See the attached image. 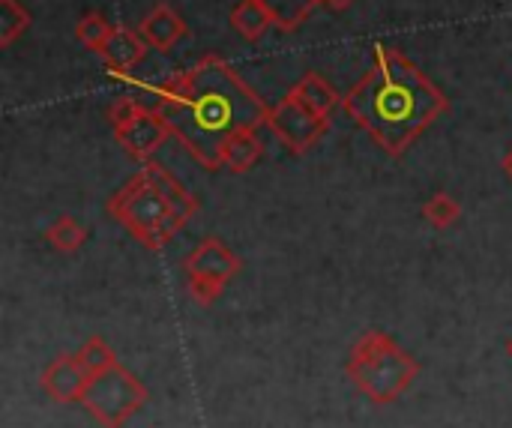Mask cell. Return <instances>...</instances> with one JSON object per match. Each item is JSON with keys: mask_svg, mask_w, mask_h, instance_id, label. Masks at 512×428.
<instances>
[{"mask_svg": "<svg viewBox=\"0 0 512 428\" xmlns=\"http://www.w3.org/2000/svg\"><path fill=\"white\" fill-rule=\"evenodd\" d=\"M156 96V111L186 150L210 171L222 168L219 156L231 135L255 129L267 120L258 96L219 57H204L189 72L162 87H147Z\"/></svg>", "mask_w": 512, "mask_h": 428, "instance_id": "obj_1", "label": "cell"}, {"mask_svg": "<svg viewBox=\"0 0 512 428\" xmlns=\"http://www.w3.org/2000/svg\"><path fill=\"white\" fill-rule=\"evenodd\" d=\"M348 114L393 156H399L444 108V93L432 87L414 63L378 45L375 69L345 99Z\"/></svg>", "mask_w": 512, "mask_h": 428, "instance_id": "obj_2", "label": "cell"}, {"mask_svg": "<svg viewBox=\"0 0 512 428\" xmlns=\"http://www.w3.org/2000/svg\"><path fill=\"white\" fill-rule=\"evenodd\" d=\"M195 210L198 201L156 162H144V168L108 201V213L153 252L165 249Z\"/></svg>", "mask_w": 512, "mask_h": 428, "instance_id": "obj_3", "label": "cell"}, {"mask_svg": "<svg viewBox=\"0 0 512 428\" xmlns=\"http://www.w3.org/2000/svg\"><path fill=\"white\" fill-rule=\"evenodd\" d=\"M420 372V360L381 330L363 333L354 342L345 363V375L354 384V390L378 408L396 405L414 387Z\"/></svg>", "mask_w": 512, "mask_h": 428, "instance_id": "obj_4", "label": "cell"}, {"mask_svg": "<svg viewBox=\"0 0 512 428\" xmlns=\"http://www.w3.org/2000/svg\"><path fill=\"white\" fill-rule=\"evenodd\" d=\"M147 405V387L120 360L87 378L81 408L102 428H123Z\"/></svg>", "mask_w": 512, "mask_h": 428, "instance_id": "obj_5", "label": "cell"}, {"mask_svg": "<svg viewBox=\"0 0 512 428\" xmlns=\"http://www.w3.org/2000/svg\"><path fill=\"white\" fill-rule=\"evenodd\" d=\"M240 258L219 240V237H207L189 258H186V285H189V297L198 306H213L225 285L240 273Z\"/></svg>", "mask_w": 512, "mask_h": 428, "instance_id": "obj_6", "label": "cell"}, {"mask_svg": "<svg viewBox=\"0 0 512 428\" xmlns=\"http://www.w3.org/2000/svg\"><path fill=\"white\" fill-rule=\"evenodd\" d=\"M267 123L270 129L282 138V144L294 153H303L306 147H312L321 132L327 129V114L315 111L306 99H300L294 90L267 111Z\"/></svg>", "mask_w": 512, "mask_h": 428, "instance_id": "obj_7", "label": "cell"}, {"mask_svg": "<svg viewBox=\"0 0 512 428\" xmlns=\"http://www.w3.org/2000/svg\"><path fill=\"white\" fill-rule=\"evenodd\" d=\"M114 132H117V141H120L135 159H144V162H147V159L168 141L171 126H168V120H165L156 108L138 105L123 123L114 126Z\"/></svg>", "mask_w": 512, "mask_h": 428, "instance_id": "obj_8", "label": "cell"}, {"mask_svg": "<svg viewBox=\"0 0 512 428\" xmlns=\"http://www.w3.org/2000/svg\"><path fill=\"white\" fill-rule=\"evenodd\" d=\"M45 396L57 405H81V396H84V387H87V372L84 366L78 363V357L72 354H63L57 360H51L39 378Z\"/></svg>", "mask_w": 512, "mask_h": 428, "instance_id": "obj_9", "label": "cell"}, {"mask_svg": "<svg viewBox=\"0 0 512 428\" xmlns=\"http://www.w3.org/2000/svg\"><path fill=\"white\" fill-rule=\"evenodd\" d=\"M138 33H141V39H144L150 48H156V51H171V48L177 45V39L186 36V24H183V18H180L171 6L159 3V6L141 21Z\"/></svg>", "mask_w": 512, "mask_h": 428, "instance_id": "obj_10", "label": "cell"}, {"mask_svg": "<svg viewBox=\"0 0 512 428\" xmlns=\"http://www.w3.org/2000/svg\"><path fill=\"white\" fill-rule=\"evenodd\" d=\"M99 54L108 60L114 75H126V72H132L144 60L147 42L141 39V33H132L126 27H114V33L108 36V42L102 45Z\"/></svg>", "mask_w": 512, "mask_h": 428, "instance_id": "obj_11", "label": "cell"}, {"mask_svg": "<svg viewBox=\"0 0 512 428\" xmlns=\"http://www.w3.org/2000/svg\"><path fill=\"white\" fill-rule=\"evenodd\" d=\"M264 156V147L261 141L255 138V129H243L237 135H231L222 147V156H219V165L222 168H231V171H249L258 165V159Z\"/></svg>", "mask_w": 512, "mask_h": 428, "instance_id": "obj_12", "label": "cell"}, {"mask_svg": "<svg viewBox=\"0 0 512 428\" xmlns=\"http://www.w3.org/2000/svg\"><path fill=\"white\" fill-rule=\"evenodd\" d=\"M231 24L240 36L261 39L267 33V27L273 24V15L267 12V6L261 0H240L231 12Z\"/></svg>", "mask_w": 512, "mask_h": 428, "instance_id": "obj_13", "label": "cell"}, {"mask_svg": "<svg viewBox=\"0 0 512 428\" xmlns=\"http://www.w3.org/2000/svg\"><path fill=\"white\" fill-rule=\"evenodd\" d=\"M45 240L57 249V252H78L87 240V231L72 219V216H57L48 228H45Z\"/></svg>", "mask_w": 512, "mask_h": 428, "instance_id": "obj_14", "label": "cell"}, {"mask_svg": "<svg viewBox=\"0 0 512 428\" xmlns=\"http://www.w3.org/2000/svg\"><path fill=\"white\" fill-rule=\"evenodd\" d=\"M75 357H78V363L84 366L87 378H90V375H99V372H105L108 366L117 363V354L111 351V345H108L102 336H90V339L75 351Z\"/></svg>", "mask_w": 512, "mask_h": 428, "instance_id": "obj_15", "label": "cell"}, {"mask_svg": "<svg viewBox=\"0 0 512 428\" xmlns=\"http://www.w3.org/2000/svg\"><path fill=\"white\" fill-rule=\"evenodd\" d=\"M261 3L273 15V24H279L282 30H294L303 24V18L312 12L318 0H261Z\"/></svg>", "mask_w": 512, "mask_h": 428, "instance_id": "obj_16", "label": "cell"}, {"mask_svg": "<svg viewBox=\"0 0 512 428\" xmlns=\"http://www.w3.org/2000/svg\"><path fill=\"white\" fill-rule=\"evenodd\" d=\"M294 93L300 96V99H306L315 111H321V114H330L333 111V105H336V90L321 78V75H306L297 87H294Z\"/></svg>", "mask_w": 512, "mask_h": 428, "instance_id": "obj_17", "label": "cell"}, {"mask_svg": "<svg viewBox=\"0 0 512 428\" xmlns=\"http://www.w3.org/2000/svg\"><path fill=\"white\" fill-rule=\"evenodd\" d=\"M423 216H426V222L432 225V228H450V225H456L459 222V216H462V207H459V201H453L447 192H438V195H432L426 204H423Z\"/></svg>", "mask_w": 512, "mask_h": 428, "instance_id": "obj_18", "label": "cell"}, {"mask_svg": "<svg viewBox=\"0 0 512 428\" xmlns=\"http://www.w3.org/2000/svg\"><path fill=\"white\" fill-rule=\"evenodd\" d=\"M30 27V15L18 0H0V42L12 45Z\"/></svg>", "mask_w": 512, "mask_h": 428, "instance_id": "obj_19", "label": "cell"}, {"mask_svg": "<svg viewBox=\"0 0 512 428\" xmlns=\"http://www.w3.org/2000/svg\"><path fill=\"white\" fill-rule=\"evenodd\" d=\"M111 33H114V27H111L102 15H96V12L84 15V18H81V24L75 27L78 42H81V45H87V48H93V51H102V45L108 42V36H111Z\"/></svg>", "mask_w": 512, "mask_h": 428, "instance_id": "obj_20", "label": "cell"}, {"mask_svg": "<svg viewBox=\"0 0 512 428\" xmlns=\"http://www.w3.org/2000/svg\"><path fill=\"white\" fill-rule=\"evenodd\" d=\"M321 3H327L330 9H348V6H351L354 0H321Z\"/></svg>", "mask_w": 512, "mask_h": 428, "instance_id": "obj_21", "label": "cell"}, {"mask_svg": "<svg viewBox=\"0 0 512 428\" xmlns=\"http://www.w3.org/2000/svg\"><path fill=\"white\" fill-rule=\"evenodd\" d=\"M504 171L512 177V144H510V150L504 153Z\"/></svg>", "mask_w": 512, "mask_h": 428, "instance_id": "obj_22", "label": "cell"}, {"mask_svg": "<svg viewBox=\"0 0 512 428\" xmlns=\"http://www.w3.org/2000/svg\"><path fill=\"white\" fill-rule=\"evenodd\" d=\"M507 354H510V360H512V339L507 342Z\"/></svg>", "mask_w": 512, "mask_h": 428, "instance_id": "obj_23", "label": "cell"}]
</instances>
